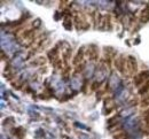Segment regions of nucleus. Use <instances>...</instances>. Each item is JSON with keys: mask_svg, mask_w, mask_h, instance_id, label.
Segmentation results:
<instances>
[{"mask_svg": "<svg viewBox=\"0 0 149 139\" xmlns=\"http://www.w3.org/2000/svg\"><path fill=\"white\" fill-rule=\"evenodd\" d=\"M83 67H84V63H80V64H78V66L76 67V70H74V71H76V73H78V71L80 73V71L83 70Z\"/></svg>", "mask_w": 149, "mask_h": 139, "instance_id": "15", "label": "nucleus"}, {"mask_svg": "<svg viewBox=\"0 0 149 139\" xmlns=\"http://www.w3.org/2000/svg\"><path fill=\"white\" fill-rule=\"evenodd\" d=\"M140 106L142 108H148L149 107V93L143 96V98H142L141 102H140Z\"/></svg>", "mask_w": 149, "mask_h": 139, "instance_id": "9", "label": "nucleus"}, {"mask_svg": "<svg viewBox=\"0 0 149 139\" xmlns=\"http://www.w3.org/2000/svg\"><path fill=\"white\" fill-rule=\"evenodd\" d=\"M47 57H48V59L51 60V61H53V63L58 59V48H57V46L54 47V48H52V50L47 53Z\"/></svg>", "mask_w": 149, "mask_h": 139, "instance_id": "5", "label": "nucleus"}, {"mask_svg": "<svg viewBox=\"0 0 149 139\" xmlns=\"http://www.w3.org/2000/svg\"><path fill=\"white\" fill-rule=\"evenodd\" d=\"M84 53H85V50H84V47L79 48V51H78V52H77V54L74 55V64L78 66V64H80V63H81V61H83V59H84Z\"/></svg>", "mask_w": 149, "mask_h": 139, "instance_id": "4", "label": "nucleus"}, {"mask_svg": "<svg viewBox=\"0 0 149 139\" xmlns=\"http://www.w3.org/2000/svg\"><path fill=\"white\" fill-rule=\"evenodd\" d=\"M129 137V135L126 133V132H119V133H117L113 139H124V138H127Z\"/></svg>", "mask_w": 149, "mask_h": 139, "instance_id": "13", "label": "nucleus"}, {"mask_svg": "<svg viewBox=\"0 0 149 139\" xmlns=\"http://www.w3.org/2000/svg\"><path fill=\"white\" fill-rule=\"evenodd\" d=\"M148 21H149V6H147V7L141 12L140 22H141V23H147Z\"/></svg>", "mask_w": 149, "mask_h": 139, "instance_id": "6", "label": "nucleus"}, {"mask_svg": "<svg viewBox=\"0 0 149 139\" xmlns=\"http://www.w3.org/2000/svg\"><path fill=\"white\" fill-rule=\"evenodd\" d=\"M99 85H100V83H99V82H95V83H93V84H92V90H93V91H95L96 89H99Z\"/></svg>", "mask_w": 149, "mask_h": 139, "instance_id": "16", "label": "nucleus"}, {"mask_svg": "<svg viewBox=\"0 0 149 139\" xmlns=\"http://www.w3.org/2000/svg\"><path fill=\"white\" fill-rule=\"evenodd\" d=\"M45 58L44 57H39L37 59L35 60V61H32V64H35V66H42L44 63H45Z\"/></svg>", "mask_w": 149, "mask_h": 139, "instance_id": "11", "label": "nucleus"}, {"mask_svg": "<svg viewBox=\"0 0 149 139\" xmlns=\"http://www.w3.org/2000/svg\"><path fill=\"white\" fill-rule=\"evenodd\" d=\"M126 71L129 73L130 76H135L136 71H138V63H136V59L134 57H127V61H126Z\"/></svg>", "mask_w": 149, "mask_h": 139, "instance_id": "2", "label": "nucleus"}, {"mask_svg": "<svg viewBox=\"0 0 149 139\" xmlns=\"http://www.w3.org/2000/svg\"><path fill=\"white\" fill-rule=\"evenodd\" d=\"M138 93H139L140 96H142V97H143L145 94L149 93V80H147V82H146L139 90H138Z\"/></svg>", "mask_w": 149, "mask_h": 139, "instance_id": "7", "label": "nucleus"}, {"mask_svg": "<svg viewBox=\"0 0 149 139\" xmlns=\"http://www.w3.org/2000/svg\"><path fill=\"white\" fill-rule=\"evenodd\" d=\"M71 53H72V50H71V47H70V46H68L67 48H64V50L62 51V57H63V59L65 60V62L70 59Z\"/></svg>", "mask_w": 149, "mask_h": 139, "instance_id": "8", "label": "nucleus"}, {"mask_svg": "<svg viewBox=\"0 0 149 139\" xmlns=\"http://www.w3.org/2000/svg\"><path fill=\"white\" fill-rule=\"evenodd\" d=\"M148 114H149V108H147L146 110H143V113H142V115L145 116V115H148Z\"/></svg>", "mask_w": 149, "mask_h": 139, "instance_id": "18", "label": "nucleus"}, {"mask_svg": "<svg viewBox=\"0 0 149 139\" xmlns=\"http://www.w3.org/2000/svg\"><path fill=\"white\" fill-rule=\"evenodd\" d=\"M143 121H145L146 123H149V114L148 115H145V116H143Z\"/></svg>", "mask_w": 149, "mask_h": 139, "instance_id": "17", "label": "nucleus"}, {"mask_svg": "<svg viewBox=\"0 0 149 139\" xmlns=\"http://www.w3.org/2000/svg\"><path fill=\"white\" fill-rule=\"evenodd\" d=\"M142 80H145V82H147L149 80V70H143V71H141V73H139L138 74Z\"/></svg>", "mask_w": 149, "mask_h": 139, "instance_id": "12", "label": "nucleus"}, {"mask_svg": "<svg viewBox=\"0 0 149 139\" xmlns=\"http://www.w3.org/2000/svg\"><path fill=\"white\" fill-rule=\"evenodd\" d=\"M99 48L95 46V45H90L88 48H87V55H88V59L90 60H97L99 58Z\"/></svg>", "mask_w": 149, "mask_h": 139, "instance_id": "3", "label": "nucleus"}, {"mask_svg": "<svg viewBox=\"0 0 149 139\" xmlns=\"http://www.w3.org/2000/svg\"><path fill=\"white\" fill-rule=\"evenodd\" d=\"M124 139H130V138H129V137H127V138H124Z\"/></svg>", "mask_w": 149, "mask_h": 139, "instance_id": "19", "label": "nucleus"}, {"mask_svg": "<svg viewBox=\"0 0 149 139\" xmlns=\"http://www.w3.org/2000/svg\"><path fill=\"white\" fill-rule=\"evenodd\" d=\"M54 67H55L56 69H60V68H62V61H61V59L56 60L55 62H54Z\"/></svg>", "mask_w": 149, "mask_h": 139, "instance_id": "14", "label": "nucleus"}, {"mask_svg": "<svg viewBox=\"0 0 149 139\" xmlns=\"http://www.w3.org/2000/svg\"><path fill=\"white\" fill-rule=\"evenodd\" d=\"M126 61H127V59L125 58L124 54H119V57L116 58L113 61L115 67L120 75H125V73H126Z\"/></svg>", "mask_w": 149, "mask_h": 139, "instance_id": "1", "label": "nucleus"}, {"mask_svg": "<svg viewBox=\"0 0 149 139\" xmlns=\"http://www.w3.org/2000/svg\"><path fill=\"white\" fill-rule=\"evenodd\" d=\"M12 131H13V135H14V136H17V137H19V138H21V137H23V135H24V132H25V131H24L22 128H16V129H13Z\"/></svg>", "mask_w": 149, "mask_h": 139, "instance_id": "10", "label": "nucleus"}]
</instances>
